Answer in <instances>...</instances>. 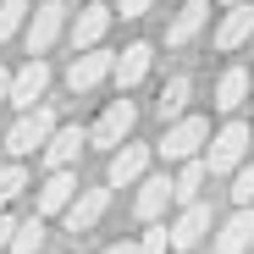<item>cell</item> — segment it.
<instances>
[{
	"label": "cell",
	"instance_id": "1",
	"mask_svg": "<svg viewBox=\"0 0 254 254\" xmlns=\"http://www.w3.org/2000/svg\"><path fill=\"white\" fill-rule=\"evenodd\" d=\"M249 144H254V133H249V122H227L216 138H210V149H204V166H210V177H238L243 166H249Z\"/></svg>",
	"mask_w": 254,
	"mask_h": 254
},
{
	"label": "cell",
	"instance_id": "2",
	"mask_svg": "<svg viewBox=\"0 0 254 254\" xmlns=\"http://www.w3.org/2000/svg\"><path fill=\"white\" fill-rule=\"evenodd\" d=\"M56 105H33V111H22L17 122H11V133H6V155L11 160H22V155H33V149H45L50 138H56Z\"/></svg>",
	"mask_w": 254,
	"mask_h": 254
},
{
	"label": "cell",
	"instance_id": "3",
	"mask_svg": "<svg viewBox=\"0 0 254 254\" xmlns=\"http://www.w3.org/2000/svg\"><path fill=\"white\" fill-rule=\"evenodd\" d=\"M133 127H138V105L116 94V100L100 111V122L89 127V144H94V149H105V155H116L127 138H133Z\"/></svg>",
	"mask_w": 254,
	"mask_h": 254
},
{
	"label": "cell",
	"instance_id": "4",
	"mask_svg": "<svg viewBox=\"0 0 254 254\" xmlns=\"http://www.w3.org/2000/svg\"><path fill=\"white\" fill-rule=\"evenodd\" d=\"M210 138H216V133H210V122H204V116H183V122L166 127V138H160L155 149H160L166 160H177V166H183V160H193L199 149H210Z\"/></svg>",
	"mask_w": 254,
	"mask_h": 254
},
{
	"label": "cell",
	"instance_id": "5",
	"mask_svg": "<svg viewBox=\"0 0 254 254\" xmlns=\"http://www.w3.org/2000/svg\"><path fill=\"white\" fill-rule=\"evenodd\" d=\"M61 33H72L61 0H45V6H33V17H28V56H50V50L61 45Z\"/></svg>",
	"mask_w": 254,
	"mask_h": 254
},
{
	"label": "cell",
	"instance_id": "6",
	"mask_svg": "<svg viewBox=\"0 0 254 254\" xmlns=\"http://www.w3.org/2000/svg\"><path fill=\"white\" fill-rule=\"evenodd\" d=\"M45 89H50V66H45V56H28V61L11 72V105H17V111L45 105Z\"/></svg>",
	"mask_w": 254,
	"mask_h": 254
},
{
	"label": "cell",
	"instance_id": "7",
	"mask_svg": "<svg viewBox=\"0 0 254 254\" xmlns=\"http://www.w3.org/2000/svg\"><path fill=\"white\" fill-rule=\"evenodd\" d=\"M105 77H116V56L111 50H77V61L66 66V89L89 94V89H100Z\"/></svg>",
	"mask_w": 254,
	"mask_h": 254
},
{
	"label": "cell",
	"instance_id": "8",
	"mask_svg": "<svg viewBox=\"0 0 254 254\" xmlns=\"http://www.w3.org/2000/svg\"><path fill=\"white\" fill-rule=\"evenodd\" d=\"M204 28H210V0H188V6H177V17L166 22V50H188Z\"/></svg>",
	"mask_w": 254,
	"mask_h": 254
},
{
	"label": "cell",
	"instance_id": "9",
	"mask_svg": "<svg viewBox=\"0 0 254 254\" xmlns=\"http://www.w3.org/2000/svg\"><path fill=\"white\" fill-rule=\"evenodd\" d=\"M144 177H149V144H122L111 155V166H105V183L111 188H133Z\"/></svg>",
	"mask_w": 254,
	"mask_h": 254
},
{
	"label": "cell",
	"instance_id": "10",
	"mask_svg": "<svg viewBox=\"0 0 254 254\" xmlns=\"http://www.w3.org/2000/svg\"><path fill=\"white\" fill-rule=\"evenodd\" d=\"M77 193H83V183H77L72 166H66V172H50L45 188H39V204H33V210H39V216H66Z\"/></svg>",
	"mask_w": 254,
	"mask_h": 254
},
{
	"label": "cell",
	"instance_id": "11",
	"mask_svg": "<svg viewBox=\"0 0 254 254\" xmlns=\"http://www.w3.org/2000/svg\"><path fill=\"white\" fill-rule=\"evenodd\" d=\"M172 199H177V177H144V183H138V199H133V216L149 227V221L166 216Z\"/></svg>",
	"mask_w": 254,
	"mask_h": 254
},
{
	"label": "cell",
	"instance_id": "12",
	"mask_svg": "<svg viewBox=\"0 0 254 254\" xmlns=\"http://www.w3.org/2000/svg\"><path fill=\"white\" fill-rule=\"evenodd\" d=\"M216 227L210 221V204L199 199V204H183V216L172 221V243H177V254H193L199 243H204V232Z\"/></svg>",
	"mask_w": 254,
	"mask_h": 254
},
{
	"label": "cell",
	"instance_id": "13",
	"mask_svg": "<svg viewBox=\"0 0 254 254\" xmlns=\"http://www.w3.org/2000/svg\"><path fill=\"white\" fill-rule=\"evenodd\" d=\"M249 243H254V204H238L232 216L216 227V243H210V249H216V254H243Z\"/></svg>",
	"mask_w": 254,
	"mask_h": 254
},
{
	"label": "cell",
	"instance_id": "14",
	"mask_svg": "<svg viewBox=\"0 0 254 254\" xmlns=\"http://www.w3.org/2000/svg\"><path fill=\"white\" fill-rule=\"evenodd\" d=\"M111 33V11L100 6V0H89V6H83L77 17H72V50H100V39Z\"/></svg>",
	"mask_w": 254,
	"mask_h": 254
},
{
	"label": "cell",
	"instance_id": "15",
	"mask_svg": "<svg viewBox=\"0 0 254 254\" xmlns=\"http://www.w3.org/2000/svg\"><path fill=\"white\" fill-rule=\"evenodd\" d=\"M105 210H111V183L105 188H83L72 199V210H66V232H94Z\"/></svg>",
	"mask_w": 254,
	"mask_h": 254
},
{
	"label": "cell",
	"instance_id": "16",
	"mask_svg": "<svg viewBox=\"0 0 254 254\" xmlns=\"http://www.w3.org/2000/svg\"><path fill=\"white\" fill-rule=\"evenodd\" d=\"M83 144H89V127H56V138L39 149L45 155V172H66V166L83 155Z\"/></svg>",
	"mask_w": 254,
	"mask_h": 254
},
{
	"label": "cell",
	"instance_id": "17",
	"mask_svg": "<svg viewBox=\"0 0 254 254\" xmlns=\"http://www.w3.org/2000/svg\"><path fill=\"white\" fill-rule=\"evenodd\" d=\"M254 39V0H243V6H227V17L216 22V50H238Z\"/></svg>",
	"mask_w": 254,
	"mask_h": 254
},
{
	"label": "cell",
	"instance_id": "18",
	"mask_svg": "<svg viewBox=\"0 0 254 254\" xmlns=\"http://www.w3.org/2000/svg\"><path fill=\"white\" fill-rule=\"evenodd\" d=\"M149 66H155V45H127L122 56H116V89H138V83L149 77Z\"/></svg>",
	"mask_w": 254,
	"mask_h": 254
},
{
	"label": "cell",
	"instance_id": "19",
	"mask_svg": "<svg viewBox=\"0 0 254 254\" xmlns=\"http://www.w3.org/2000/svg\"><path fill=\"white\" fill-rule=\"evenodd\" d=\"M249 94H254V72H243V66H227V72L216 77V111H227V116H232V111H238Z\"/></svg>",
	"mask_w": 254,
	"mask_h": 254
},
{
	"label": "cell",
	"instance_id": "20",
	"mask_svg": "<svg viewBox=\"0 0 254 254\" xmlns=\"http://www.w3.org/2000/svg\"><path fill=\"white\" fill-rule=\"evenodd\" d=\"M188 100H193V77L188 72H177V77H166V89H160V122H183L188 116Z\"/></svg>",
	"mask_w": 254,
	"mask_h": 254
},
{
	"label": "cell",
	"instance_id": "21",
	"mask_svg": "<svg viewBox=\"0 0 254 254\" xmlns=\"http://www.w3.org/2000/svg\"><path fill=\"white\" fill-rule=\"evenodd\" d=\"M204 177H210V166H204V155L183 160V172H177V204H199V188H204Z\"/></svg>",
	"mask_w": 254,
	"mask_h": 254
},
{
	"label": "cell",
	"instance_id": "22",
	"mask_svg": "<svg viewBox=\"0 0 254 254\" xmlns=\"http://www.w3.org/2000/svg\"><path fill=\"white\" fill-rule=\"evenodd\" d=\"M28 17H33V0H0V45L17 39L28 28Z\"/></svg>",
	"mask_w": 254,
	"mask_h": 254
},
{
	"label": "cell",
	"instance_id": "23",
	"mask_svg": "<svg viewBox=\"0 0 254 254\" xmlns=\"http://www.w3.org/2000/svg\"><path fill=\"white\" fill-rule=\"evenodd\" d=\"M39 249H45V216L33 210V216L17 227V238H11V254H39Z\"/></svg>",
	"mask_w": 254,
	"mask_h": 254
},
{
	"label": "cell",
	"instance_id": "24",
	"mask_svg": "<svg viewBox=\"0 0 254 254\" xmlns=\"http://www.w3.org/2000/svg\"><path fill=\"white\" fill-rule=\"evenodd\" d=\"M22 188H28V172H22V166H17V160H11V166H0V210H6Z\"/></svg>",
	"mask_w": 254,
	"mask_h": 254
},
{
	"label": "cell",
	"instance_id": "25",
	"mask_svg": "<svg viewBox=\"0 0 254 254\" xmlns=\"http://www.w3.org/2000/svg\"><path fill=\"white\" fill-rule=\"evenodd\" d=\"M166 249H177V243H172V227H160V221H149V232H144L138 254H166Z\"/></svg>",
	"mask_w": 254,
	"mask_h": 254
},
{
	"label": "cell",
	"instance_id": "26",
	"mask_svg": "<svg viewBox=\"0 0 254 254\" xmlns=\"http://www.w3.org/2000/svg\"><path fill=\"white\" fill-rule=\"evenodd\" d=\"M232 204H254V160L232 177Z\"/></svg>",
	"mask_w": 254,
	"mask_h": 254
},
{
	"label": "cell",
	"instance_id": "27",
	"mask_svg": "<svg viewBox=\"0 0 254 254\" xmlns=\"http://www.w3.org/2000/svg\"><path fill=\"white\" fill-rule=\"evenodd\" d=\"M17 227H22V221H11L6 210H0V254H11V238H17Z\"/></svg>",
	"mask_w": 254,
	"mask_h": 254
},
{
	"label": "cell",
	"instance_id": "28",
	"mask_svg": "<svg viewBox=\"0 0 254 254\" xmlns=\"http://www.w3.org/2000/svg\"><path fill=\"white\" fill-rule=\"evenodd\" d=\"M149 6H155V0H122V6H116V11H122V17H127V22H138V17H144V11H149Z\"/></svg>",
	"mask_w": 254,
	"mask_h": 254
},
{
	"label": "cell",
	"instance_id": "29",
	"mask_svg": "<svg viewBox=\"0 0 254 254\" xmlns=\"http://www.w3.org/2000/svg\"><path fill=\"white\" fill-rule=\"evenodd\" d=\"M0 105H11V72H0Z\"/></svg>",
	"mask_w": 254,
	"mask_h": 254
},
{
	"label": "cell",
	"instance_id": "30",
	"mask_svg": "<svg viewBox=\"0 0 254 254\" xmlns=\"http://www.w3.org/2000/svg\"><path fill=\"white\" fill-rule=\"evenodd\" d=\"M100 254H138L133 243H111V249H100Z\"/></svg>",
	"mask_w": 254,
	"mask_h": 254
},
{
	"label": "cell",
	"instance_id": "31",
	"mask_svg": "<svg viewBox=\"0 0 254 254\" xmlns=\"http://www.w3.org/2000/svg\"><path fill=\"white\" fill-rule=\"evenodd\" d=\"M221 6H243V0H221Z\"/></svg>",
	"mask_w": 254,
	"mask_h": 254
},
{
	"label": "cell",
	"instance_id": "32",
	"mask_svg": "<svg viewBox=\"0 0 254 254\" xmlns=\"http://www.w3.org/2000/svg\"><path fill=\"white\" fill-rule=\"evenodd\" d=\"M193 254H216V249H193Z\"/></svg>",
	"mask_w": 254,
	"mask_h": 254
}]
</instances>
